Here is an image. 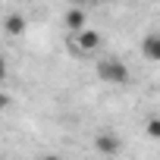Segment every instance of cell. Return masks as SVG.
I'll list each match as a JSON object with an SVG mask.
<instances>
[{
  "label": "cell",
  "mask_w": 160,
  "mask_h": 160,
  "mask_svg": "<svg viewBox=\"0 0 160 160\" xmlns=\"http://www.w3.org/2000/svg\"><path fill=\"white\" fill-rule=\"evenodd\" d=\"M98 78L107 82V85H126L129 82V66L119 57H104L98 63Z\"/></svg>",
  "instance_id": "6da1fadb"
},
{
  "label": "cell",
  "mask_w": 160,
  "mask_h": 160,
  "mask_svg": "<svg viewBox=\"0 0 160 160\" xmlns=\"http://www.w3.org/2000/svg\"><path fill=\"white\" fill-rule=\"evenodd\" d=\"M98 47H101V35L94 28H88V25L82 32H72V38H69V50L75 57H91Z\"/></svg>",
  "instance_id": "7a4b0ae2"
},
{
  "label": "cell",
  "mask_w": 160,
  "mask_h": 160,
  "mask_svg": "<svg viewBox=\"0 0 160 160\" xmlns=\"http://www.w3.org/2000/svg\"><path fill=\"white\" fill-rule=\"evenodd\" d=\"M94 148H98L104 157H116V154L122 151V141H119L116 132H98V135H94Z\"/></svg>",
  "instance_id": "3957f363"
},
{
  "label": "cell",
  "mask_w": 160,
  "mask_h": 160,
  "mask_svg": "<svg viewBox=\"0 0 160 160\" xmlns=\"http://www.w3.org/2000/svg\"><path fill=\"white\" fill-rule=\"evenodd\" d=\"M88 25V16H85V7H72L69 13H66V28L69 32H82Z\"/></svg>",
  "instance_id": "277c9868"
},
{
  "label": "cell",
  "mask_w": 160,
  "mask_h": 160,
  "mask_svg": "<svg viewBox=\"0 0 160 160\" xmlns=\"http://www.w3.org/2000/svg\"><path fill=\"white\" fill-rule=\"evenodd\" d=\"M25 25H28V22H25V16H22V13H10V16H7V22H3V28H7V35H10V38L25 35Z\"/></svg>",
  "instance_id": "5b68a950"
},
{
  "label": "cell",
  "mask_w": 160,
  "mask_h": 160,
  "mask_svg": "<svg viewBox=\"0 0 160 160\" xmlns=\"http://www.w3.org/2000/svg\"><path fill=\"white\" fill-rule=\"evenodd\" d=\"M141 53H144L151 63H157V60H160V38H157V35H148L144 44H141Z\"/></svg>",
  "instance_id": "8992f818"
},
{
  "label": "cell",
  "mask_w": 160,
  "mask_h": 160,
  "mask_svg": "<svg viewBox=\"0 0 160 160\" xmlns=\"http://www.w3.org/2000/svg\"><path fill=\"white\" fill-rule=\"evenodd\" d=\"M148 135H151V138H157V135H160V119H157V116H151V119H148Z\"/></svg>",
  "instance_id": "52a82bcc"
},
{
  "label": "cell",
  "mask_w": 160,
  "mask_h": 160,
  "mask_svg": "<svg viewBox=\"0 0 160 160\" xmlns=\"http://www.w3.org/2000/svg\"><path fill=\"white\" fill-rule=\"evenodd\" d=\"M7 72H10V69H7V57L0 53V82H3V78H7Z\"/></svg>",
  "instance_id": "ba28073f"
},
{
  "label": "cell",
  "mask_w": 160,
  "mask_h": 160,
  "mask_svg": "<svg viewBox=\"0 0 160 160\" xmlns=\"http://www.w3.org/2000/svg\"><path fill=\"white\" fill-rule=\"evenodd\" d=\"M7 107H10V94L0 88V110H7Z\"/></svg>",
  "instance_id": "9c48e42d"
},
{
  "label": "cell",
  "mask_w": 160,
  "mask_h": 160,
  "mask_svg": "<svg viewBox=\"0 0 160 160\" xmlns=\"http://www.w3.org/2000/svg\"><path fill=\"white\" fill-rule=\"evenodd\" d=\"M41 160H63L60 154H47V157H41Z\"/></svg>",
  "instance_id": "30bf717a"
},
{
  "label": "cell",
  "mask_w": 160,
  "mask_h": 160,
  "mask_svg": "<svg viewBox=\"0 0 160 160\" xmlns=\"http://www.w3.org/2000/svg\"><path fill=\"white\" fill-rule=\"evenodd\" d=\"M82 3H94V0H82Z\"/></svg>",
  "instance_id": "8fae6325"
}]
</instances>
